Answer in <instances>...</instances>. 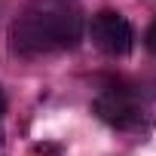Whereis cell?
<instances>
[{"instance_id":"4","label":"cell","mask_w":156,"mask_h":156,"mask_svg":"<svg viewBox=\"0 0 156 156\" xmlns=\"http://www.w3.org/2000/svg\"><path fill=\"white\" fill-rule=\"evenodd\" d=\"M144 40H147V49L156 52V19H153V25L147 28V37H144Z\"/></svg>"},{"instance_id":"1","label":"cell","mask_w":156,"mask_h":156,"mask_svg":"<svg viewBox=\"0 0 156 156\" xmlns=\"http://www.w3.org/2000/svg\"><path fill=\"white\" fill-rule=\"evenodd\" d=\"M83 37V22L67 9H43V12H28L25 19L16 22L12 28V49L34 55V52H49V49H64L76 46Z\"/></svg>"},{"instance_id":"2","label":"cell","mask_w":156,"mask_h":156,"mask_svg":"<svg viewBox=\"0 0 156 156\" xmlns=\"http://www.w3.org/2000/svg\"><path fill=\"white\" fill-rule=\"evenodd\" d=\"M89 34H92L95 46H98L101 52H107V55H126V52H132V46H135V31H132V25H129L119 12H110V9H104V12H98V16L92 19Z\"/></svg>"},{"instance_id":"5","label":"cell","mask_w":156,"mask_h":156,"mask_svg":"<svg viewBox=\"0 0 156 156\" xmlns=\"http://www.w3.org/2000/svg\"><path fill=\"white\" fill-rule=\"evenodd\" d=\"M6 113V95H3V89H0V116Z\"/></svg>"},{"instance_id":"3","label":"cell","mask_w":156,"mask_h":156,"mask_svg":"<svg viewBox=\"0 0 156 156\" xmlns=\"http://www.w3.org/2000/svg\"><path fill=\"white\" fill-rule=\"evenodd\" d=\"M95 113L116 129H129L138 122V104L126 89H107L95 98Z\"/></svg>"}]
</instances>
